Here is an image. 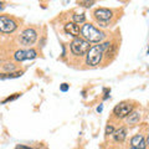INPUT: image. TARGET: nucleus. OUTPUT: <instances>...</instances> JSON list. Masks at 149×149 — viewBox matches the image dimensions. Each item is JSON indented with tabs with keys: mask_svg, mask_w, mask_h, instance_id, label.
<instances>
[{
	"mask_svg": "<svg viewBox=\"0 0 149 149\" xmlns=\"http://www.w3.org/2000/svg\"><path fill=\"white\" fill-rule=\"evenodd\" d=\"M109 46H111L109 42H104V44L96 45L91 47L86 55V63L88 66H97V65H100L102 58H103L104 50L108 49Z\"/></svg>",
	"mask_w": 149,
	"mask_h": 149,
	"instance_id": "f257e3e1",
	"label": "nucleus"
},
{
	"mask_svg": "<svg viewBox=\"0 0 149 149\" xmlns=\"http://www.w3.org/2000/svg\"><path fill=\"white\" fill-rule=\"evenodd\" d=\"M81 35H82V39H85L88 42H96V44H100L101 41L104 40L106 34L103 31H101L100 29L95 27L92 24H85L81 27Z\"/></svg>",
	"mask_w": 149,
	"mask_h": 149,
	"instance_id": "f03ea898",
	"label": "nucleus"
},
{
	"mask_svg": "<svg viewBox=\"0 0 149 149\" xmlns=\"http://www.w3.org/2000/svg\"><path fill=\"white\" fill-rule=\"evenodd\" d=\"M90 42L85 39H82V37H76L71 42V52L74 56H85L90 51Z\"/></svg>",
	"mask_w": 149,
	"mask_h": 149,
	"instance_id": "7ed1b4c3",
	"label": "nucleus"
},
{
	"mask_svg": "<svg viewBox=\"0 0 149 149\" xmlns=\"http://www.w3.org/2000/svg\"><path fill=\"white\" fill-rule=\"evenodd\" d=\"M133 112V104L128 103V102H120L114 107L113 113L116 117L118 118H125Z\"/></svg>",
	"mask_w": 149,
	"mask_h": 149,
	"instance_id": "20e7f679",
	"label": "nucleus"
},
{
	"mask_svg": "<svg viewBox=\"0 0 149 149\" xmlns=\"http://www.w3.org/2000/svg\"><path fill=\"white\" fill-rule=\"evenodd\" d=\"M16 22L13 20L11 17L9 16H4L0 15V32H4V34H10L16 30Z\"/></svg>",
	"mask_w": 149,
	"mask_h": 149,
	"instance_id": "39448f33",
	"label": "nucleus"
},
{
	"mask_svg": "<svg viewBox=\"0 0 149 149\" xmlns=\"http://www.w3.org/2000/svg\"><path fill=\"white\" fill-rule=\"evenodd\" d=\"M112 16H113V11L109 10V9H106V8H100L95 11L96 20L98 21L102 26H107V22L111 20Z\"/></svg>",
	"mask_w": 149,
	"mask_h": 149,
	"instance_id": "423d86ee",
	"label": "nucleus"
},
{
	"mask_svg": "<svg viewBox=\"0 0 149 149\" xmlns=\"http://www.w3.org/2000/svg\"><path fill=\"white\" fill-rule=\"evenodd\" d=\"M37 39V32L34 29H26L22 31V34L20 35V42L22 45H32Z\"/></svg>",
	"mask_w": 149,
	"mask_h": 149,
	"instance_id": "0eeeda50",
	"label": "nucleus"
},
{
	"mask_svg": "<svg viewBox=\"0 0 149 149\" xmlns=\"http://www.w3.org/2000/svg\"><path fill=\"white\" fill-rule=\"evenodd\" d=\"M37 52L34 49H30V50H19L14 55V58L16 61L21 62V61H25V60H32V58H36Z\"/></svg>",
	"mask_w": 149,
	"mask_h": 149,
	"instance_id": "6e6552de",
	"label": "nucleus"
},
{
	"mask_svg": "<svg viewBox=\"0 0 149 149\" xmlns=\"http://www.w3.org/2000/svg\"><path fill=\"white\" fill-rule=\"evenodd\" d=\"M147 146L146 139L142 134H136L134 137H132L130 139V147L132 148H139V149H144Z\"/></svg>",
	"mask_w": 149,
	"mask_h": 149,
	"instance_id": "1a4fd4ad",
	"label": "nucleus"
},
{
	"mask_svg": "<svg viewBox=\"0 0 149 149\" xmlns=\"http://www.w3.org/2000/svg\"><path fill=\"white\" fill-rule=\"evenodd\" d=\"M65 32L68 35L73 36L74 39L76 37H78V35H80V27H78V25H76L74 22H67L66 25H65Z\"/></svg>",
	"mask_w": 149,
	"mask_h": 149,
	"instance_id": "9d476101",
	"label": "nucleus"
},
{
	"mask_svg": "<svg viewBox=\"0 0 149 149\" xmlns=\"http://www.w3.org/2000/svg\"><path fill=\"white\" fill-rule=\"evenodd\" d=\"M125 137H127V129H125L124 127H120L119 129L117 130H114V133H113V139L116 142H124V139Z\"/></svg>",
	"mask_w": 149,
	"mask_h": 149,
	"instance_id": "9b49d317",
	"label": "nucleus"
},
{
	"mask_svg": "<svg viewBox=\"0 0 149 149\" xmlns=\"http://www.w3.org/2000/svg\"><path fill=\"white\" fill-rule=\"evenodd\" d=\"M22 74V72H6V73H0V80H11V78H17Z\"/></svg>",
	"mask_w": 149,
	"mask_h": 149,
	"instance_id": "f8f14e48",
	"label": "nucleus"
},
{
	"mask_svg": "<svg viewBox=\"0 0 149 149\" xmlns=\"http://www.w3.org/2000/svg\"><path fill=\"white\" fill-rule=\"evenodd\" d=\"M139 119H141V114H139L138 112H132V113L127 117V123L128 124H136L139 122Z\"/></svg>",
	"mask_w": 149,
	"mask_h": 149,
	"instance_id": "ddd939ff",
	"label": "nucleus"
},
{
	"mask_svg": "<svg viewBox=\"0 0 149 149\" xmlns=\"http://www.w3.org/2000/svg\"><path fill=\"white\" fill-rule=\"evenodd\" d=\"M86 21V16L83 15V14H76V15H73V22L74 24H83V22Z\"/></svg>",
	"mask_w": 149,
	"mask_h": 149,
	"instance_id": "4468645a",
	"label": "nucleus"
},
{
	"mask_svg": "<svg viewBox=\"0 0 149 149\" xmlns=\"http://www.w3.org/2000/svg\"><path fill=\"white\" fill-rule=\"evenodd\" d=\"M20 96H21V93H15L14 96H10V97H8L6 100H4V101H3V104H5L6 102H10V101H15L17 97H20Z\"/></svg>",
	"mask_w": 149,
	"mask_h": 149,
	"instance_id": "2eb2a0df",
	"label": "nucleus"
},
{
	"mask_svg": "<svg viewBox=\"0 0 149 149\" xmlns=\"http://www.w3.org/2000/svg\"><path fill=\"white\" fill-rule=\"evenodd\" d=\"M114 133V128H113V125L112 124H108L106 127V134L107 136H109V134H113Z\"/></svg>",
	"mask_w": 149,
	"mask_h": 149,
	"instance_id": "dca6fc26",
	"label": "nucleus"
},
{
	"mask_svg": "<svg viewBox=\"0 0 149 149\" xmlns=\"http://www.w3.org/2000/svg\"><path fill=\"white\" fill-rule=\"evenodd\" d=\"M78 4H80V5L86 6V8H90V6H92L93 4H95V1H78Z\"/></svg>",
	"mask_w": 149,
	"mask_h": 149,
	"instance_id": "f3484780",
	"label": "nucleus"
},
{
	"mask_svg": "<svg viewBox=\"0 0 149 149\" xmlns=\"http://www.w3.org/2000/svg\"><path fill=\"white\" fill-rule=\"evenodd\" d=\"M4 68H5L6 71H13V70L15 68V66H14L13 63H6V65H4Z\"/></svg>",
	"mask_w": 149,
	"mask_h": 149,
	"instance_id": "a211bd4d",
	"label": "nucleus"
},
{
	"mask_svg": "<svg viewBox=\"0 0 149 149\" xmlns=\"http://www.w3.org/2000/svg\"><path fill=\"white\" fill-rule=\"evenodd\" d=\"M61 91H62V92L68 91V85H67V83H62V86H61Z\"/></svg>",
	"mask_w": 149,
	"mask_h": 149,
	"instance_id": "6ab92c4d",
	"label": "nucleus"
},
{
	"mask_svg": "<svg viewBox=\"0 0 149 149\" xmlns=\"http://www.w3.org/2000/svg\"><path fill=\"white\" fill-rule=\"evenodd\" d=\"M15 149H32V148H29V147H26V146H17Z\"/></svg>",
	"mask_w": 149,
	"mask_h": 149,
	"instance_id": "aec40b11",
	"label": "nucleus"
},
{
	"mask_svg": "<svg viewBox=\"0 0 149 149\" xmlns=\"http://www.w3.org/2000/svg\"><path fill=\"white\" fill-rule=\"evenodd\" d=\"M102 109H103V106H98V107H97V112H102Z\"/></svg>",
	"mask_w": 149,
	"mask_h": 149,
	"instance_id": "412c9836",
	"label": "nucleus"
},
{
	"mask_svg": "<svg viewBox=\"0 0 149 149\" xmlns=\"http://www.w3.org/2000/svg\"><path fill=\"white\" fill-rule=\"evenodd\" d=\"M147 144H148V146H149V134H148V137H147V142H146Z\"/></svg>",
	"mask_w": 149,
	"mask_h": 149,
	"instance_id": "4be33fe9",
	"label": "nucleus"
},
{
	"mask_svg": "<svg viewBox=\"0 0 149 149\" xmlns=\"http://www.w3.org/2000/svg\"><path fill=\"white\" fill-rule=\"evenodd\" d=\"M130 149H139V148H132V147H130ZM144 149H147V148H144Z\"/></svg>",
	"mask_w": 149,
	"mask_h": 149,
	"instance_id": "5701e85b",
	"label": "nucleus"
},
{
	"mask_svg": "<svg viewBox=\"0 0 149 149\" xmlns=\"http://www.w3.org/2000/svg\"><path fill=\"white\" fill-rule=\"evenodd\" d=\"M148 52H149V51H148Z\"/></svg>",
	"mask_w": 149,
	"mask_h": 149,
	"instance_id": "b1692460",
	"label": "nucleus"
}]
</instances>
